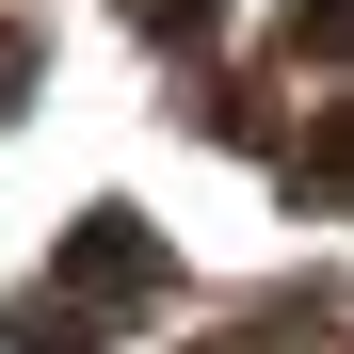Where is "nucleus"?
I'll return each instance as SVG.
<instances>
[{
  "mask_svg": "<svg viewBox=\"0 0 354 354\" xmlns=\"http://www.w3.org/2000/svg\"><path fill=\"white\" fill-rule=\"evenodd\" d=\"M145 290H161V242H145V225L129 209H81V242H65V290H48V306H145Z\"/></svg>",
  "mask_w": 354,
  "mask_h": 354,
  "instance_id": "obj_1",
  "label": "nucleus"
},
{
  "mask_svg": "<svg viewBox=\"0 0 354 354\" xmlns=\"http://www.w3.org/2000/svg\"><path fill=\"white\" fill-rule=\"evenodd\" d=\"M290 48H322V65H338V48H354V0H290Z\"/></svg>",
  "mask_w": 354,
  "mask_h": 354,
  "instance_id": "obj_2",
  "label": "nucleus"
},
{
  "mask_svg": "<svg viewBox=\"0 0 354 354\" xmlns=\"http://www.w3.org/2000/svg\"><path fill=\"white\" fill-rule=\"evenodd\" d=\"M32 97V32H0V113H17Z\"/></svg>",
  "mask_w": 354,
  "mask_h": 354,
  "instance_id": "obj_3",
  "label": "nucleus"
},
{
  "mask_svg": "<svg viewBox=\"0 0 354 354\" xmlns=\"http://www.w3.org/2000/svg\"><path fill=\"white\" fill-rule=\"evenodd\" d=\"M145 17H161V32H209V17H225V0H145Z\"/></svg>",
  "mask_w": 354,
  "mask_h": 354,
  "instance_id": "obj_4",
  "label": "nucleus"
}]
</instances>
